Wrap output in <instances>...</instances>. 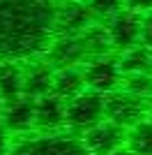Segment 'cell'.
<instances>
[{"label":"cell","instance_id":"cell-1","mask_svg":"<svg viewBox=\"0 0 152 155\" xmlns=\"http://www.w3.org/2000/svg\"><path fill=\"white\" fill-rule=\"evenodd\" d=\"M58 0H0V60H30L55 39Z\"/></svg>","mask_w":152,"mask_h":155},{"label":"cell","instance_id":"cell-2","mask_svg":"<svg viewBox=\"0 0 152 155\" xmlns=\"http://www.w3.org/2000/svg\"><path fill=\"white\" fill-rule=\"evenodd\" d=\"M9 155H92L81 137L74 132H58V134H37L25 137L12 146Z\"/></svg>","mask_w":152,"mask_h":155},{"label":"cell","instance_id":"cell-3","mask_svg":"<svg viewBox=\"0 0 152 155\" xmlns=\"http://www.w3.org/2000/svg\"><path fill=\"white\" fill-rule=\"evenodd\" d=\"M106 118V97L95 91H85L67 102V130L83 134Z\"/></svg>","mask_w":152,"mask_h":155},{"label":"cell","instance_id":"cell-4","mask_svg":"<svg viewBox=\"0 0 152 155\" xmlns=\"http://www.w3.org/2000/svg\"><path fill=\"white\" fill-rule=\"evenodd\" d=\"M106 97V120L120 125L125 130H131L141 120L150 118V107L145 97L131 95V93L118 88L115 93H108Z\"/></svg>","mask_w":152,"mask_h":155},{"label":"cell","instance_id":"cell-5","mask_svg":"<svg viewBox=\"0 0 152 155\" xmlns=\"http://www.w3.org/2000/svg\"><path fill=\"white\" fill-rule=\"evenodd\" d=\"M85 84L88 91H95L99 95H108L115 93L122 86V70H120V60L113 56H101V58L90 60L85 67Z\"/></svg>","mask_w":152,"mask_h":155},{"label":"cell","instance_id":"cell-6","mask_svg":"<svg viewBox=\"0 0 152 155\" xmlns=\"http://www.w3.org/2000/svg\"><path fill=\"white\" fill-rule=\"evenodd\" d=\"M81 141L92 155H113L127 146V130L111 120H101L81 134Z\"/></svg>","mask_w":152,"mask_h":155},{"label":"cell","instance_id":"cell-7","mask_svg":"<svg viewBox=\"0 0 152 155\" xmlns=\"http://www.w3.org/2000/svg\"><path fill=\"white\" fill-rule=\"evenodd\" d=\"M141 26H143V14L134 12V9H120V12L108 19V39H111V46L113 49H120L127 51L131 46L141 44Z\"/></svg>","mask_w":152,"mask_h":155},{"label":"cell","instance_id":"cell-8","mask_svg":"<svg viewBox=\"0 0 152 155\" xmlns=\"http://www.w3.org/2000/svg\"><path fill=\"white\" fill-rule=\"evenodd\" d=\"M67 127V102L58 95L35 100V130L39 134H58Z\"/></svg>","mask_w":152,"mask_h":155},{"label":"cell","instance_id":"cell-9","mask_svg":"<svg viewBox=\"0 0 152 155\" xmlns=\"http://www.w3.org/2000/svg\"><path fill=\"white\" fill-rule=\"evenodd\" d=\"M95 14L88 2L83 0H69L60 5L55 19V37H76L90 28V19Z\"/></svg>","mask_w":152,"mask_h":155},{"label":"cell","instance_id":"cell-10","mask_svg":"<svg viewBox=\"0 0 152 155\" xmlns=\"http://www.w3.org/2000/svg\"><path fill=\"white\" fill-rule=\"evenodd\" d=\"M46 53H49L51 67L55 65L58 70L60 67H78V63L90 58L88 49H85V42H83V35H76V37H55Z\"/></svg>","mask_w":152,"mask_h":155},{"label":"cell","instance_id":"cell-11","mask_svg":"<svg viewBox=\"0 0 152 155\" xmlns=\"http://www.w3.org/2000/svg\"><path fill=\"white\" fill-rule=\"evenodd\" d=\"M2 125L9 134H25V132L35 130V100L23 95L16 102L7 104Z\"/></svg>","mask_w":152,"mask_h":155},{"label":"cell","instance_id":"cell-12","mask_svg":"<svg viewBox=\"0 0 152 155\" xmlns=\"http://www.w3.org/2000/svg\"><path fill=\"white\" fill-rule=\"evenodd\" d=\"M53 74L55 70L49 63H35L23 74V95L30 100H39L53 93Z\"/></svg>","mask_w":152,"mask_h":155},{"label":"cell","instance_id":"cell-13","mask_svg":"<svg viewBox=\"0 0 152 155\" xmlns=\"http://www.w3.org/2000/svg\"><path fill=\"white\" fill-rule=\"evenodd\" d=\"M85 91H88V84H85V72L81 67H60V70H55V74H53V95L69 102V100L78 97Z\"/></svg>","mask_w":152,"mask_h":155},{"label":"cell","instance_id":"cell-14","mask_svg":"<svg viewBox=\"0 0 152 155\" xmlns=\"http://www.w3.org/2000/svg\"><path fill=\"white\" fill-rule=\"evenodd\" d=\"M23 74L25 70L16 60H0V100L5 104L23 97Z\"/></svg>","mask_w":152,"mask_h":155},{"label":"cell","instance_id":"cell-15","mask_svg":"<svg viewBox=\"0 0 152 155\" xmlns=\"http://www.w3.org/2000/svg\"><path fill=\"white\" fill-rule=\"evenodd\" d=\"M118 60H120L122 77L125 74H152V51L143 44L122 51Z\"/></svg>","mask_w":152,"mask_h":155},{"label":"cell","instance_id":"cell-16","mask_svg":"<svg viewBox=\"0 0 152 155\" xmlns=\"http://www.w3.org/2000/svg\"><path fill=\"white\" fill-rule=\"evenodd\" d=\"M127 148L134 155H152V116L127 130Z\"/></svg>","mask_w":152,"mask_h":155},{"label":"cell","instance_id":"cell-17","mask_svg":"<svg viewBox=\"0 0 152 155\" xmlns=\"http://www.w3.org/2000/svg\"><path fill=\"white\" fill-rule=\"evenodd\" d=\"M122 91L150 100L152 97V74H125L122 77Z\"/></svg>","mask_w":152,"mask_h":155},{"label":"cell","instance_id":"cell-18","mask_svg":"<svg viewBox=\"0 0 152 155\" xmlns=\"http://www.w3.org/2000/svg\"><path fill=\"white\" fill-rule=\"evenodd\" d=\"M90 9L95 16H104V19H111L115 14L125 9V0H88Z\"/></svg>","mask_w":152,"mask_h":155},{"label":"cell","instance_id":"cell-19","mask_svg":"<svg viewBox=\"0 0 152 155\" xmlns=\"http://www.w3.org/2000/svg\"><path fill=\"white\" fill-rule=\"evenodd\" d=\"M141 44L152 51V12L143 14V26H141Z\"/></svg>","mask_w":152,"mask_h":155},{"label":"cell","instance_id":"cell-20","mask_svg":"<svg viewBox=\"0 0 152 155\" xmlns=\"http://www.w3.org/2000/svg\"><path fill=\"white\" fill-rule=\"evenodd\" d=\"M125 7L134 9L138 14H147V12H152V0H125Z\"/></svg>","mask_w":152,"mask_h":155},{"label":"cell","instance_id":"cell-21","mask_svg":"<svg viewBox=\"0 0 152 155\" xmlns=\"http://www.w3.org/2000/svg\"><path fill=\"white\" fill-rule=\"evenodd\" d=\"M12 137H9V132L5 130V125H0V155H9L12 153Z\"/></svg>","mask_w":152,"mask_h":155},{"label":"cell","instance_id":"cell-22","mask_svg":"<svg viewBox=\"0 0 152 155\" xmlns=\"http://www.w3.org/2000/svg\"><path fill=\"white\" fill-rule=\"evenodd\" d=\"M113 155H134V153H131V150H129V148L125 146V148H120L118 153H113Z\"/></svg>","mask_w":152,"mask_h":155},{"label":"cell","instance_id":"cell-23","mask_svg":"<svg viewBox=\"0 0 152 155\" xmlns=\"http://www.w3.org/2000/svg\"><path fill=\"white\" fill-rule=\"evenodd\" d=\"M5 107H7V104L0 100V123H2V116H5Z\"/></svg>","mask_w":152,"mask_h":155},{"label":"cell","instance_id":"cell-24","mask_svg":"<svg viewBox=\"0 0 152 155\" xmlns=\"http://www.w3.org/2000/svg\"><path fill=\"white\" fill-rule=\"evenodd\" d=\"M147 107H150V116H152V97L147 100Z\"/></svg>","mask_w":152,"mask_h":155}]
</instances>
